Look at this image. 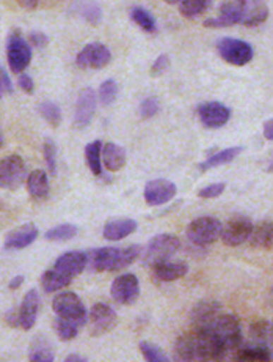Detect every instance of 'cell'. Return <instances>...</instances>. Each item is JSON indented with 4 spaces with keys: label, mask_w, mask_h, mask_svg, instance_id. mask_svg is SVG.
I'll return each instance as SVG.
<instances>
[{
    "label": "cell",
    "mask_w": 273,
    "mask_h": 362,
    "mask_svg": "<svg viewBox=\"0 0 273 362\" xmlns=\"http://www.w3.org/2000/svg\"><path fill=\"white\" fill-rule=\"evenodd\" d=\"M176 354L182 361H220L228 354L209 326L192 328L176 342Z\"/></svg>",
    "instance_id": "obj_1"
},
{
    "label": "cell",
    "mask_w": 273,
    "mask_h": 362,
    "mask_svg": "<svg viewBox=\"0 0 273 362\" xmlns=\"http://www.w3.org/2000/svg\"><path fill=\"white\" fill-rule=\"evenodd\" d=\"M140 254L142 247L131 245L126 247H101L91 250L88 255V267L95 273H116L131 267Z\"/></svg>",
    "instance_id": "obj_2"
},
{
    "label": "cell",
    "mask_w": 273,
    "mask_h": 362,
    "mask_svg": "<svg viewBox=\"0 0 273 362\" xmlns=\"http://www.w3.org/2000/svg\"><path fill=\"white\" fill-rule=\"evenodd\" d=\"M209 328L214 332V336L219 340L223 350L229 354L231 351H236L237 348L242 345V329L241 323L234 315L229 313H219L212 323L209 325Z\"/></svg>",
    "instance_id": "obj_3"
},
{
    "label": "cell",
    "mask_w": 273,
    "mask_h": 362,
    "mask_svg": "<svg viewBox=\"0 0 273 362\" xmlns=\"http://www.w3.org/2000/svg\"><path fill=\"white\" fill-rule=\"evenodd\" d=\"M181 249V240L171 233H160L150 240L143 250V262L146 267L154 268L159 263L171 260Z\"/></svg>",
    "instance_id": "obj_4"
},
{
    "label": "cell",
    "mask_w": 273,
    "mask_h": 362,
    "mask_svg": "<svg viewBox=\"0 0 273 362\" xmlns=\"http://www.w3.org/2000/svg\"><path fill=\"white\" fill-rule=\"evenodd\" d=\"M223 224L220 219L202 216V218L193 219L187 227V238L195 246H209L222 236Z\"/></svg>",
    "instance_id": "obj_5"
},
{
    "label": "cell",
    "mask_w": 273,
    "mask_h": 362,
    "mask_svg": "<svg viewBox=\"0 0 273 362\" xmlns=\"http://www.w3.org/2000/svg\"><path fill=\"white\" fill-rule=\"evenodd\" d=\"M52 310L55 315L65 320H71V322L85 326L88 320L87 308L83 305L82 299L73 291H63L57 295L52 301Z\"/></svg>",
    "instance_id": "obj_6"
},
{
    "label": "cell",
    "mask_w": 273,
    "mask_h": 362,
    "mask_svg": "<svg viewBox=\"0 0 273 362\" xmlns=\"http://www.w3.org/2000/svg\"><path fill=\"white\" fill-rule=\"evenodd\" d=\"M217 51L226 64L233 66H245L253 60V47L250 43L237 38H222L217 43Z\"/></svg>",
    "instance_id": "obj_7"
},
{
    "label": "cell",
    "mask_w": 273,
    "mask_h": 362,
    "mask_svg": "<svg viewBox=\"0 0 273 362\" xmlns=\"http://www.w3.org/2000/svg\"><path fill=\"white\" fill-rule=\"evenodd\" d=\"M6 59L15 74L24 73L32 62V47L19 32H13L6 43Z\"/></svg>",
    "instance_id": "obj_8"
},
{
    "label": "cell",
    "mask_w": 273,
    "mask_h": 362,
    "mask_svg": "<svg viewBox=\"0 0 273 362\" xmlns=\"http://www.w3.org/2000/svg\"><path fill=\"white\" fill-rule=\"evenodd\" d=\"M88 331L93 337H101L110 332L118 323L116 312L106 303H97L88 310Z\"/></svg>",
    "instance_id": "obj_9"
},
{
    "label": "cell",
    "mask_w": 273,
    "mask_h": 362,
    "mask_svg": "<svg viewBox=\"0 0 273 362\" xmlns=\"http://www.w3.org/2000/svg\"><path fill=\"white\" fill-rule=\"evenodd\" d=\"M27 169L19 155H10L0 159V189H16L24 183Z\"/></svg>",
    "instance_id": "obj_10"
},
{
    "label": "cell",
    "mask_w": 273,
    "mask_h": 362,
    "mask_svg": "<svg viewBox=\"0 0 273 362\" xmlns=\"http://www.w3.org/2000/svg\"><path fill=\"white\" fill-rule=\"evenodd\" d=\"M110 296L114 298L115 303L121 305L134 304L140 296V281L137 279V276L131 273L118 276L116 279L111 282Z\"/></svg>",
    "instance_id": "obj_11"
},
{
    "label": "cell",
    "mask_w": 273,
    "mask_h": 362,
    "mask_svg": "<svg viewBox=\"0 0 273 362\" xmlns=\"http://www.w3.org/2000/svg\"><path fill=\"white\" fill-rule=\"evenodd\" d=\"M251 230H253V222L245 216H236L229 219L222 228V241L229 247H237L247 243Z\"/></svg>",
    "instance_id": "obj_12"
},
{
    "label": "cell",
    "mask_w": 273,
    "mask_h": 362,
    "mask_svg": "<svg viewBox=\"0 0 273 362\" xmlns=\"http://www.w3.org/2000/svg\"><path fill=\"white\" fill-rule=\"evenodd\" d=\"M111 60L109 47L102 43H90L77 54L75 64L83 69H101L107 66Z\"/></svg>",
    "instance_id": "obj_13"
},
{
    "label": "cell",
    "mask_w": 273,
    "mask_h": 362,
    "mask_svg": "<svg viewBox=\"0 0 273 362\" xmlns=\"http://www.w3.org/2000/svg\"><path fill=\"white\" fill-rule=\"evenodd\" d=\"M243 6L245 0H226L222 5L219 16L206 19L205 27H209V29H225V27L241 24L243 16Z\"/></svg>",
    "instance_id": "obj_14"
},
{
    "label": "cell",
    "mask_w": 273,
    "mask_h": 362,
    "mask_svg": "<svg viewBox=\"0 0 273 362\" xmlns=\"http://www.w3.org/2000/svg\"><path fill=\"white\" fill-rule=\"evenodd\" d=\"M178 187L170 180L165 178H156L151 180L145 186V202L150 206H160L170 202L174 196H176Z\"/></svg>",
    "instance_id": "obj_15"
},
{
    "label": "cell",
    "mask_w": 273,
    "mask_h": 362,
    "mask_svg": "<svg viewBox=\"0 0 273 362\" xmlns=\"http://www.w3.org/2000/svg\"><path fill=\"white\" fill-rule=\"evenodd\" d=\"M97 107V93L91 87L83 88L75 103L74 127L77 129L87 128L91 123Z\"/></svg>",
    "instance_id": "obj_16"
},
{
    "label": "cell",
    "mask_w": 273,
    "mask_h": 362,
    "mask_svg": "<svg viewBox=\"0 0 273 362\" xmlns=\"http://www.w3.org/2000/svg\"><path fill=\"white\" fill-rule=\"evenodd\" d=\"M200 122L209 129L223 128L229 122L231 110L225 104L219 101H209L198 107Z\"/></svg>",
    "instance_id": "obj_17"
},
{
    "label": "cell",
    "mask_w": 273,
    "mask_h": 362,
    "mask_svg": "<svg viewBox=\"0 0 273 362\" xmlns=\"http://www.w3.org/2000/svg\"><path fill=\"white\" fill-rule=\"evenodd\" d=\"M88 267V255L82 250H69V252L61 254L57 262L54 263V269L60 271L69 279L80 276Z\"/></svg>",
    "instance_id": "obj_18"
},
{
    "label": "cell",
    "mask_w": 273,
    "mask_h": 362,
    "mask_svg": "<svg viewBox=\"0 0 273 362\" xmlns=\"http://www.w3.org/2000/svg\"><path fill=\"white\" fill-rule=\"evenodd\" d=\"M41 309V299L38 291L32 288L24 295L23 303L19 305V328L24 331H30L37 323L38 313Z\"/></svg>",
    "instance_id": "obj_19"
},
{
    "label": "cell",
    "mask_w": 273,
    "mask_h": 362,
    "mask_svg": "<svg viewBox=\"0 0 273 362\" xmlns=\"http://www.w3.org/2000/svg\"><path fill=\"white\" fill-rule=\"evenodd\" d=\"M38 238V228L33 224L20 226L15 230H11L5 236L4 246L6 250H20L33 245Z\"/></svg>",
    "instance_id": "obj_20"
},
{
    "label": "cell",
    "mask_w": 273,
    "mask_h": 362,
    "mask_svg": "<svg viewBox=\"0 0 273 362\" xmlns=\"http://www.w3.org/2000/svg\"><path fill=\"white\" fill-rule=\"evenodd\" d=\"M137 230V221L131 218H115L110 219L106 226H104L102 235L104 238L109 241H121L128 238Z\"/></svg>",
    "instance_id": "obj_21"
},
{
    "label": "cell",
    "mask_w": 273,
    "mask_h": 362,
    "mask_svg": "<svg viewBox=\"0 0 273 362\" xmlns=\"http://www.w3.org/2000/svg\"><path fill=\"white\" fill-rule=\"evenodd\" d=\"M269 19V6L262 0H245L242 25L257 27Z\"/></svg>",
    "instance_id": "obj_22"
},
{
    "label": "cell",
    "mask_w": 273,
    "mask_h": 362,
    "mask_svg": "<svg viewBox=\"0 0 273 362\" xmlns=\"http://www.w3.org/2000/svg\"><path fill=\"white\" fill-rule=\"evenodd\" d=\"M154 279L157 282H174L179 281L188 273V267L182 262H171L166 260L164 263H159L152 268Z\"/></svg>",
    "instance_id": "obj_23"
},
{
    "label": "cell",
    "mask_w": 273,
    "mask_h": 362,
    "mask_svg": "<svg viewBox=\"0 0 273 362\" xmlns=\"http://www.w3.org/2000/svg\"><path fill=\"white\" fill-rule=\"evenodd\" d=\"M236 361H253V362H267L273 359V351L270 348L261 344H250V345H241L234 351Z\"/></svg>",
    "instance_id": "obj_24"
},
{
    "label": "cell",
    "mask_w": 273,
    "mask_h": 362,
    "mask_svg": "<svg viewBox=\"0 0 273 362\" xmlns=\"http://www.w3.org/2000/svg\"><path fill=\"white\" fill-rule=\"evenodd\" d=\"M102 165L109 172H118L126 165V151L118 144L102 145Z\"/></svg>",
    "instance_id": "obj_25"
},
{
    "label": "cell",
    "mask_w": 273,
    "mask_h": 362,
    "mask_svg": "<svg viewBox=\"0 0 273 362\" xmlns=\"http://www.w3.org/2000/svg\"><path fill=\"white\" fill-rule=\"evenodd\" d=\"M251 247L255 249H272L273 247V222L264 221L261 224L253 226V230L248 238Z\"/></svg>",
    "instance_id": "obj_26"
},
{
    "label": "cell",
    "mask_w": 273,
    "mask_h": 362,
    "mask_svg": "<svg viewBox=\"0 0 273 362\" xmlns=\"http://www.w3.org/2000/svg\"><path fill=\"white\" fill-rule=\"evenodd\" d=\"M27 191L35 200H44L49 196V178L44 170H33L25 180Z\"/></svg>",
    "instance_id": "obj_27"
},
{
    "label": "cell",
    "mask_w": 273,
    "mask_h": 362,
    "mask_svg": "<svg viewBox=\"0 0 273 362\" xmlns=\"http://www.w3.org/2000/svg\"><path fill=\"white\" fill-rule=\"evenodd\" d=\"M220 313V305L217 303L205 301L200 303L190 313L192 323L195 328H205L212 323V320Z\"/></svg>",
    "instance_id": "obj_28"
},
{
    "label": "cell",
    "mask_w": 273,
    "mask_h": 362,
    "mask_svg": "<svg viewBox=\"0 0 273 362\" xmlns=\"http://www.w3.org/2000/svg\"><path fill=\"white\" fill-rule=\"evenodd\" d=\"M241 153H242V147H229L222 151H217L212 156H209L205 163L200 164V170L206 172L209 169H214V167H220V165L233 163Z\"/></svg>",
    "instance_id": "obj_29"
},
{
    "label": "cell",
    "mask_w": 273,
    "mask_h": 362,
    "mask_svg": "<svg viewBox=\"0 0 273 362\" xmlns=\"http://www.w3.org/2000/svg\"><path fill=\"white\" fill-rule=\"evenodd\" d=\"M73 282V279H69L65 274H61L57 269H47L44 271V274L41 276V288H43L46 293H55V291H60L61 288L68 287L69 284Z\"/></svg>",
    "instance_id": "obj_30"
},
{
    "label": "cell",
    "mask_w": 273,
    "mask_h": 362,
    "mask_svg": "<svg viewBox=\"0 0 273 362\" xmlns=\"http://www.w3.org/2000/svg\"><path fill=\"white\" fill-rule=\"evenodd\" d=\"M250 336L253 342L265 345L273 351V326H272V323L265 322V320L251 323Z\"/></svg>",
    "instance_id": "obj_31"
},
{
    "label": "cell",
    "mask_w": 273,
    "mask_h": 362,
    "mask_svg": "<svg viewBox=\"0 0 273 362\" xmlns=\"http://www.w3.org/2000/svg\"><path fill=\"white\" fill-rule=\"evenodd\" d=\"M29 359L33 362H54L55 361V354L51 344L47 342V339L43 336H40L37 339H33V342L30 345V351H29Z\"/></svg>",
    "instance_id": "obj_32"
},
{
    "label": "cell",
    "mask_w": 273,
    "mask_h": 362,
    "mask_svg": "<svg viewBox=\"0 0 273 362\" xmlns=\"http://www.w3.org/2000/svg\"><path fill=\"white\" fill-rule=\"evenodd\" d=\"M85 159L93 175H102V142L93 141L87 144Z\"/></svg>",
    "instance_id": "obj_33"
},
{
    "label": "cell",
    "mask_w": 273,
    "mask_h": 362,
    "mask_svg": "<svg viewBox=\"0 0 273 362\" xmlns=\"http://www.w3.org/2000/svg\"><path fill=\"white\" fill-rule=\"evenodd\" d=\"M212 0H181L179 11L186 19H197L209 10Z\"/></svg>",
    "instance_id": "obj_34"
},
{
    "label": "cell",
    "mask_w": 273,
    "mask_h": 362,
    "mask_svg": "<svg viewBox=\"0 0 273 362\" xmlns=\"http://www.w3.org/2000/svg\"><path fill=\"white\" fill-rule=\"evenodd\" d=\"M131 19L146 33H154L157 30L156 19L151 15L148 10H145L143 6H134L131 10Z\"/></svg>",
    "instance_id": "obj_35"
},
{
    "label": "cell",
    "mask_w": 273,
    "mask_h": 362,
    "mask_svg": "<svg viewBox=\"0 0 273 362\" xmlns=\"http://www.w3.org/2000/svg\"><path fill=\"white\" fill-rule=\"evenodd\" d=\"M54 328H55V332H57V336L63 340V342H69V340H74L77 337V334H79L82 326L71 322V320H65V318L57 317L55 318Z\"/></svg>",
    "instance_id": "obj_36"
},
{
    "label": "cell",
    "mask_w": 273,
    "mask_h": 362,
    "mask_svg": "<svg viewBox=\"0 0 273 362\" xmlns=\"http://www.w3.org/2000/svg\"><path fill=\"white\" fill-rule=\"evenodd\" d=\"M79 233V228H77L74 224H60L57 227L47 230L44 238L47 241H55V243H63V241H69L73 240Z\"/></svg>",
    "instance_id": "obj_37"
},
{
    "label": "cell",
    "mask_w": 273,
    "mask_h": 362,
    "mask_svg": "<svg viewBox=\"0 0 273 362\" xmlns=\"http://www.w3.org/2000/svg\"><path fill=\"white\" fill-rule=\"evenodd\" d=\"M38 110L41 117H43L49 124H52V127H59L61 122V110L59 107V104H55L52 101H43L40 104Z\"/></svg>",
    "instance_id": "obj_38"
},
{
    "label": "cell",
    "mask_w": 273,
    "mask_h": 362,
    "mask_svg": "<svg viewBox=\"0 0 273 362\" xmlns=\"http://www.w3.org/2000/svg\"><path fill=\"white\" fill-rule=\"evenodd\" d=\"M118 96V86L114 79H107L101 83L99 92H97V100L102 106H110L116 101Z\"/></svg>",
    "instance_id": "obj_39"
},
{
    "label": "cell",
    "mask_w": 273,
    "mask_h": 362,
    "mask_svg": "<svg viewBox=\"0 0 273 362\" xmlns=\"http://www.w3.org/2000/svg\"><path fill=\"white\" fill-rule=\"evenodd\" d=\"M138 348H140V351H142L143 358L146 361H150V362H168V356L162 350H160V348L156 344L146 342V340H143V342H140Z\"/></svg>",
    "instance_id": "obj_40"
},
{
    "label": "cell",
    "mask_w": 273,
    "mask_h": 362,
    "mask_svg": "<svg viewBox=\"0 0 273 362\" xmlns=\"http://www.w3.org/2000/svg\"><path fill=\"white\" fill-rule=\"evenodd\" d=\"M43 153H44V159H46V165H47L49 173L55 175V173H57V145H55L52 139H46L44 141Z\"/></svg>",
    "instance_id": "obj_41"
},
{
    "label": "cell",
    "mask_w": 273,
    "mask_h": 362,
    "mask_svg": "<svg viewBox=\"0 0 273 362\" xmlns=\"http://www.w3.org/2000/svg\"><path fill=\"white\" fill-rule=\"evenodd\" d=\"M226 189V185L225 183H212V185H207L206 187H202L198 192V197L201 199H217L220 197L223 192Z\"/></svg>",
    "instance_id": "obj_42"
},
{
    "label": "cell",
    "mask_w": 273,
    "mask_h": 362,
    "mask_svg": "<svg viewBox=\"0 0 273 362\" xmlns=\"http://www.w3.org/2000/svg\"><path fill=\"white\" fill-rule=\"evenodd\" d=\"M159 109H160L159 100L154 98V96H150V98H146L142 104H140V114H142L143 118H152L159 112Z\"/></svg>",
    "instance_id": "obj_43"
},
{
    "label": "cell",
    "mask_w": 273,
    "mask_h": 362,
    "mask_svg": "<svg viewBox=\"0 0 273 362\" xmlns=\"http://www.w3.org/2000/svg\"><path fill=\"white\" fill-rule=\"evenodd\" d=\"M82 16L85 18L90 24H97L101 21V8L96 4H87L82 10Z\"/></svg>",
    "instance_id": "obj_44"
},
{
    "label": "cell",
    "mask_w": 273,
    "mask_h": 362,
    "mask_svg": "<svg viewBox=\"0 0 273 362\" xmlns=\"http://www.w3.org/2000/svg\"><path fill=\"white\" fill-rule=\"evenodd\" d=\"M168 66H170V59H168V55H165V54L159 55L156 62H154L152 66H151V74L152 76L164 74L168 69Z\"/></svg>",
    "instance_id": "obj_45"
},
{
    "label": "cell",
    "mask_w": 273,
    "mask_h": 362,
    "mask_svg": "<svg viewBox=\"0 0 273 362\" xmlns=\"http://www.w3.org/2000/svg\"><path fill=\"white\" fill-rule=\"evenodd\" d=\"M29 41L35 47H46L49 45V37L43 32H30Z\"/></svg>",
    "instance_id": "obj_46"
},
{
    "label": "cell",
    "mask_w": 273,
    "mask_h": 362,
    "mask_svg": "<svg viewBox=\"0 0 273 362\" xmlns=\"http://www.w3.org/2000/svg\"><path fill=\"white\" fill-rule=\"evenodd\" d=\"M18 86L19 88L23 90L24 93H33V88H35V83H33V79L30 78L29 74L25 73H20L19 74V79H18Z\"/></svg>",
    "instance_id": "obj_47"
},
{
    "label": "cell",
    "mask_w": 273,
    "mask_h": 362,
    "mask_svg": "<svg viewBox=\"0 0 273 362\" xmlns=\"http://www.w3.org/2000/svg\"><path fill=\"white\" fill-rule=\"evenodd\" d=\"M4 93H13V83L6 71L0 68V100H2Z\"/></svg>",
    "instance_id": "obj_48"
},
{
    "label": "cell",
    "mask_w": 273,
    "mask_h": 362,
    "mask_svg": "<svg viewBox=\"0 0 273 362\" xmlns=\"http://www.w3.org/2000/svg\"><path fill=\"white\" fill-rule=\"evenodd\" d=\"M5 322L8 323V326H13V328H16V326H19V312L18 310H8V312H6Z\"/></svg>",
    "instance_id": "obj_49"
},
{
    "label": "cell",
    "mask_w": 273,
    "mask_h": 362,
    "mask_svg": "<svg viewBox=\"0 0 273 362\" xmlns=\"http://www.w3.org/2000/svg\"><path fill=\"white\" fill-rule=\"evenodd\" d=\"M262 132H264V137L267 139V141H273V118H272V120L264 123Z\"/></svg>",
    "instance_id": "obj_50"
},
{
    "label": "cell",
    "mask_w": 273,
    "mask_h": 362,
    "mask_svg": "<svg viewBox=\"0 0 273 362\" xmlns=\"http://www.w3.org/2000/svg\"><path fill=\"white\" fill-rule=\"evenodd\" d=\"M24 281H25V277H24L23 274L15 276V277H13V279L10 281V284H8L10 290H18V288H20V285L24 284Z\"/></svg>",
    "instance_id": "obj_51"
},
{
    "label": "cell",
    "mask_w": 273,
    "mask_h": 362,
    "mask_svg": "<svg viewBox=\"0 0 273 362\" xmlns=\"http://www.w3.org/2000/svg\"><path fill=\"white\" fill-rule=\"evenodd\" d=\"M16 2L25 10H35L38 6L40 0H16Z\"/></svg>",
    "instance_id": "obj_52"
},
{
    "label": "cell",
    "mask_w": 273,
    "mask_h": 362,
    "mask_svg": "<svg viewBox=\"0 0 273 362\" xmlns=\"http://www.w3.org/2000/svg\"><path fill=\"white\" fill-rule=\"evenodd\" d=\"M65 362H87V358L80 356V354H69V356H66Z\"/></svg>",
    "instance_id": "obj_53"
},
{
    "label": "cell",
    "mask_w": 273,
    "mask_h": 362,
    "mask_svg": "<svg viewBox=\"0 0 273 362\" xmlns=\"http://www.w3.org/2000/svg\"><path fill=\"white\" fill-rule=\"evenodd\" d=\"M164 2H166L168 5H174V4H179L181 0H164Z\"/></svg>",
    "instance_id": "obj_54"
},
{
    "label": "cell",
    "mask_w": 273,
    "mask_h": 362,
    "mask_svg": "<svg viewBox=\"0 0 273 362\" xmlns=\"http://www.w3.org/2000/svg\"><path fill=\"white\" fill-rule=\"evenodd\" d=\"M2 147H4V136L0 134V148H2Z\"/></svg>",
    "instance_id": "obj_55"
},
{
    "label": "cell",
    "mask_w": 273,
    "mask_h": 362,
    "mask_svg": "<svg viewBox=\"0 0 273 362\" xmlns=\"http://www.w3.org/2000/svg\"><path fill=\"white\" fill-rule=\"evenodd\" d=\"M267 170H269V172H272V173H273V163H272V164H270V165H269V167H267Z\"/></svg>",
    "instance_id": "obj_56"
},
{
    "label": "cell",
    "mask_w": 273,
    "mask_h": 362,
    "mask_svg": "<svg viewBox=\"0 0 273 362\" xmlns=\"http://www.w3.org/2000/svg\"><path fill=\"white\" fill-rule=\"evenodd\" d=\"M272 326H273V322H272Z\"/></svg>",
    "instance_id": "obj_57"
}]
</instances>
